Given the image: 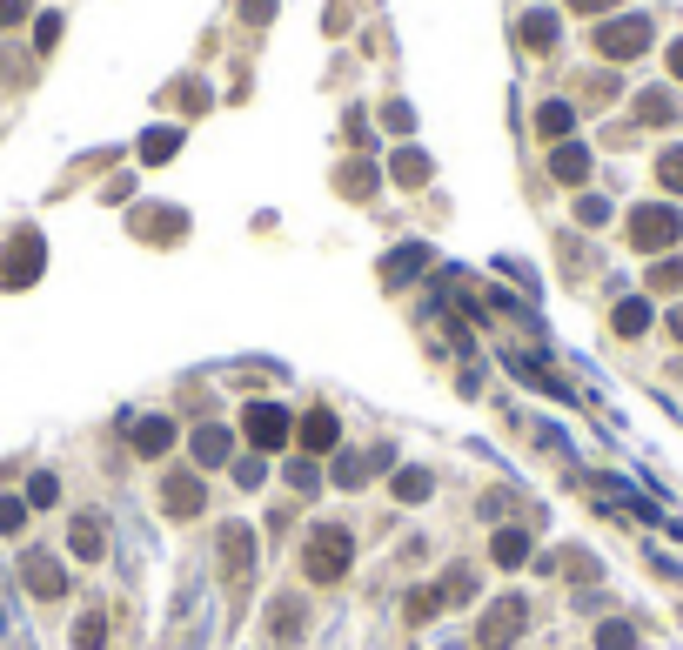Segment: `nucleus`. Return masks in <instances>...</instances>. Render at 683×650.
<instances>
[{
	"label": "nucleus",
	"mask_w": 683,
	"mask_h": 650,
	"mask_svg": "<svg viewBox=\"0 0 683 650\" xmlns=\"http://www.w3.org/2000/svg\"><path fill=\"white\" fill-rule=\"evenodd\" d=\"M489 557L503 563V570H516V563H529V530H503V537L489 543Z\"/></svg>",
	"instance_id": "nucleus-15"
},
{
	"label": "nucleus",
	"mask_w": 683,
	"mask_h": 650,
	"mask_svg": "<svg viewBox=\"0 0 683 650\" xmlns=\"http://www.w3.org/2000/svg\"><path fill=\"white\" fill-rule=\"evenodd\" d=\"M570 121H576V114L563 108V101H543V108H536V135H550V141H563V135H570Z\"/></svg>",
	"instance_id": "nucleus-19"
},
{
	"label": "nucleus",
	"mask_w": 683,
	"mask_h": 650,
	"mask_svg": "<svg viewBox=\"0 0 683 650\" xmlns=\"http://www.w3.org/2000/svg\"><path fill=\"white\" fill-rule=\"evenodd\" d=\"M128 443L141 449V456H168V449H175V423H168V416H134Z\"/></svg>",
	"instance_id": "nucleus-8"
},
{
	"label": "nucleus",
	"mask_w": 683,
	"mask_h": 650,
	"mask_svg": "<svg viewBox=\"0 0 683 650\" xmlns=\"http://www.w3.org/2000/svg\"><path fill=\"white\" fill-rule=\"evenodd\" d=\"M469 590H476V577H469L463 563H456V570H449V577H442V590H436V597H442V604H463Z\"/></svg>",
	"instance_id": "nucleus-25"
},
{
	"label": "nucleus",
	"mask_w": 683,
	"mask_h": 650,
	"mask_svg": "<svg viewBox=\"0 0 683 650\" xmlns=\"http://www.w3.org/2000/svg\"><path fill=\"white\" fill-rule=\"evenodd\" d=\"M288 483H295V490H315L322 476H315V463H288Z\"/></svg>",
	"instance_id": "nucleus-36"
},
{
	"label": "nucleus",
	"mask_w": 683,
	"mask_h": 650,
	"mask_svg": "<svg viewBox=\"0 0 683 650\" xmlns=\"http://www.w3.org/2000/svg\"><path fill=\"white\" fill-rule=\"evenodd\" d=\"M630 644H637V630L623 624V617H610V624L596 630V650H630Z\"/></svg>",
	"instance_id": "nucleus-23"
},
{
	"label": "nucleus",
	"mask_w": 683,
	"mask_h": 650,
	"mask_svg": "<svg viewBox=\"0 0 683 650\" xmlns=\"http://www.w3.org/2000/svg\"><path fill=\"white\" fill-rule=\"evenodd\" d=\"M637 121H650V128H663V121H677V101H670L663 88L637 94Z\"/></svg>",
	"instance_id": "nucleus-17"
},
{
	"label": "nucleus",
	"mask_w": 683,
	"mask_h": 650,
	"mask_svg": "<svg viewBox=\"0 0 683 650\" xmlns=\"http://www.w3.org/2000/svg\"><path fill=\"white\" fill-rule=\"evenodd\" d=\"M436 610H442L436 590H416V597H409V617H416V624H422V617H436Z\"/></svg>",
	"instance_id": "nucleus-33"
},
{
	"label": "nucleus",
	"mask_w": 683,
	"mask_h": 650,
	"mask_svg": "<svg viewBox=\"0 0 683 650\" xmlns=\"http://www.w3.org/2000/svg\"><path fill=\"white\" fill-rule=\"evenodd\" d=\"M295 436H302V449H309V456H329V449L342 443V429H335V416H329V409H309Z\"/></svg>",
	"instance_id": "nucleus-10"
},
{
	"label": "nucleus",
	"mask_w": 683,
	"mask_h": 650,
	"mask_svg": "<svg viewBox=\"0 0 683 650\" xmlns=\"http://www.w3.org/2000/svg\"><path fill=\"white\" fill-rule=\"evenodd\" d=\"M576 14H603V7H617V0H570Z\"/></svg>",
	"instance_id": "nucleus-40"
},
{
	"label": "nucleus",
	"mask_w": 683,
	"mask_h": 650,
	"mask_svg": "<svg viewBox=\"0 0 683 650\" xmlns=\"http://www.w3.org/2000/svg\"><path fill=\"white\" fill-rule=\"evenodd\" d=\"M396 496H402V503H422V496H429V470H416V463L396 470Z\"/></svg>",
	"instance_id": "nucleus-22"
},
{
	"label": "nucleus",
	"mask_w": 683,
	"mask_h": 650,
	"mask_svg": "<svg viewBox=\"0 0 683 650\" xmlns=\"http://www.w3.org/2000/svg\"><path fill=\"white\" fill-rule=\"evenodd\" d=\"M34 269H41V235L27 228V235H14V248H7V282L21 289V282H34Z\"/></svg>",
	"instance_id": "nucleus-11"
},
{
	"label": "nucleus",
	"mask_w": 683,
	"mask_h": 650,
	"mask_svg": "<svg viewBox=\"0 0 683 650\" xmlns=\"http://www.w3.org/2000/svg\"><path fill=\"white\" fill-rule=\"evenodd\" d=\"M670 74H677V81H683V41L670 47Z\"/></svg>",
	"instance_id": "nucleus-41"
},
{
	"label": "nucleus",
	"mask_w": 683,
	"mask_h": 650,
	"mask_svg": "<svg viewBox=\"0 0 683 650\" xmlns=\"http://www.w3.org/2000/svg\"><path fill=\"white\" fill-rule=\"evenodd\" d=\"M175 148H181V135H175V128H155V135L141 141V161H168Z\"/></svg>",
	"instance_id": "nucleus-24"
},
{
	"label": "nucleus",
	"mask_w": 683,
	"mask_h": 650,
	"mask_svg": "<svg viewBox=\"0 0 683 650\" xmlns=\"http://www.w3.org/2000/svg\"><path fill=\"white\" fill-rule=\"evenodd\" d=\"M396 181L422 188V181H429V155H416V148H402V155H396Z\"/></svg>",
	"instance_id": "nucleus-21"
},
{
	"label": "nucleus",
	"mask_w": 683,
	"mask_h": 650,
	"mask_svg": "<svg viewBox=\"0 0 683 650\" xmlns=\"http://www.w3.org/2000/svg\"><path fill=\"white\" fill-rule=\"evenodd\" d=\"M242 14H248V21H268V14H275V0H248Z\"/></svg>",
	"instance_id": "nucleus-39"
},
{
	"label": "nucleus",
	"mask_w": 683,
	"mask_h": 650,
	"mask_svg": "<svg viewBox=\"0 0 683 650\" xmlns=\"http://www.w3.org/2000/svg\"><path fill=\"white\" fill-rule=\"evenodd\" d=\"M349 563H355L349 530H342V523H322V530L309 537V577L315 583H342V577H349Z\"/></svg>",
	"instance_id": "nucleus-1"
},
{
	"label": "nucleus",
	"mask_w": 683,
	"mask_h": 650,
	"mask_svg": "<svg viewBox=\"0 0 683 650\" xmlns=\"http://www.w3.org/2000/svg\"><path fill=\"white\" fill-rule=\"evenodd\" d=\"M550 175H556V181H570V188H576V181L590 175V148H576V141H556V155H550Z\"/></svg>",
	"instance_id": "nucleus-12"
},
{
	"label": "nucleus",
	"mask_w": 683,
	"mask_h": 650,
	"mask_svg": "<svg viewBox=\"0 0 683 650\" xmlns=\"http://www.w3.org/2000/svg\"><path fill=\"white\" fill-rule=\"evenodd\" d=\"M275 630L295 637V630H302V604H275Z\"/></svg>",
	"instance_id": "nucleus-34"
},
{
	"label": "nucleus",
	"mask_w": 683,
	"mask_h": 650,
	"mask_svg": "<svg viewBox=\"0 0 683 650\" xmlns=\"http://www.w3.org/2000/svg\"><path fill=\"white\" fill-rule=\"evenodd\" d=\"M54 496H61V483H54V476H34V483H27V510H47Z\"/></svg>",
	"instance_id": "nucleus-31"
},
{
	"label": "nucleus",
	"mask_w": 683,
	"mask_h": 650,
	"mask_svg": "<svg viewBox=\"0 0 683 650\" xmlns=\"http://www.w3.org/2000/svg\"><path fill=\"white\" fill-rule=\"evenodd\" d=\"M576 222H583V228L610 222V202H596V195H583V202H576Z\"/></svg>",
	"instance_id": "nucleus-32"
},
{
	"label": "nucleus",
	"mask_w": 683,
	"mask_h": 650,
	"mask_svg": "<svg viewBox=\"0 0 683 650\" xmlns=\"http://www.w3.org/2000/svg\"><path fill=\"white\" fill-rule=\"evenodd\" d=\"M342 195H369V168H342Z\"/></svg>",
	"instance_id": "nucleus-35"
},
{
	"label": "nucleus",
	"mask_w": 683,
	"mask_h": 650,
	"mask_svg": "<svg viewBox=\"0 0 683 650\" xmlns=\"http://www.w3.org/2000/svg\"><path fill=\"white\" fill-rule=\"evenodd\" d=\"M228 449H235V443H228V429H221V423L195 429V456H201V463H228Z\"/></svg>",
	"instance_id": "nucleus-18"
},
{
	"label": "nucleus",
	"mask_w": 683,
	"mask_h": 650,
	"mask_svg": "<svg viewBox=\"0 0 683 650\" xmlns=\"http://www.w3.org/2000/svg\"><path fill=\"white\" fill-rule=\"evenodd\" d=\"M67 550H74L81 563H94V557H101V523H94V516H81V523H74V537H67Z\"/></svg>",
	"instance_id": "nucleus-20"
},
{
	"label": "nucleus",
	"mask_w": 683,
	"mask_h": 650,
	"mask_svg": "<svg viewBox=\"0 0 683 650\" xmlns=\"http://www.w3.org/2000/svg\"><path fill=\"white\" fill-rule=\"evenodd\" d=\"M677 235H683V215L677 208H637V215H630V242L637 248H677Z\"/></svg>",
	"instance_id": "nucleus-4"
},
{
	"label": "nucleus",
	"mask_w": 683,
	"mask_h": 650,
	"mask_svg": "<svg viewBox=\"0 0 683 650\" xmlns=\"http://www.w3.org/2000/svg\"><path fill=\"white\" fill-rule=\"evenodd\" d=\"M523 624H529L523 597H503V604H489V610H483V650H509L516 637H523Z\"/></svg>",
	"instance_id": "nucleus-5"
},
{
	"label": "nucleus",
	"mask_w": 683,
	"mask_h": 650,
	"mask_svg": "<svg viewBox=\"0 0 683 650\" xmlns=\"http://www.w3.org/2000/svg\"><path fill=\"white\" fill-rule=\"evenodd\" d=\"M670 336H677V342H683V302H677V315H670Z\"/></svg>",
	"instance_id": "nucleus-42"
},
{
	"label": "nucleus",
	"mask_w": 683,
	"mask_h": 650,
	"mask_svg": "<svg viewBox=\"0 0 683 650\" xmlns=\"http://www.w3.org/2000/svg\"><path fill=\"white\" fill-rule=\"evenodd\" d=\"M643 47H650V21H643V14H623V21L596 27V54H603V61H637Z\"/></svg>",
	"instance_id": "nucleus-2"
},
{
	"label": "nucleus",
	"mask_w": 683,
	"mask_h": 650,
	"mask_svg": "<svg viewBox=\"0 0 683 650\" xmlns=\"http://www.w3.org/2000/svg\"><path fill=\"white\" fill-rule=\"evenodd\" d=\"M74 637H81V650H101V644H108V617H101V610H94V617H81V630H74Z\"/></svg>",
	"instance_id": "nucleus-29"
},
{
	"label": "nucleus",
	"mask_w": 683,
	"mask_h": 650,
	"mask_svg": "<svg viewBox=\"0 0 683 650\" xmlns=\"http://www.w3.org/2000/svg\"><path fill=\"white\" fill-rule=\"evenodd\" d=\"M422 262H429V255H422L416 242H409V248H396V255H389V262H382V282H389V289H402V282H409V275H416Z\"/></svg>",
	"instance_id": "nucleus-13"
},
{
	"label": "nucleus",
	"mask_w": 683,
	"mask_h": 650,
	"mask_svg": "<svg viewBox=\"0 0 683 650\" xmlns=\"http://www.w3.org/2000/svg\"><path fill=\"white\" fill-rule=\"evenodd\" d=\"M650 289H657V295H677L683 289V262H657V269H650Z\"/></svg>",
	"instance_id": "nucleus-27"
},
{
	"label": "nucleus",
	"mask_w": 683,
	"mask_h": 650,
	"mask_svg": "<svg viewBox=\"0 0 683 650\" xmlns=\"http://www.w3.org/2000/svg\"><path fill=\"white\" fill-rule=\"evenodd\" d=\"M34 41H41V47H54V41H61V14H41V27H34Z\"/></svg>",
	"instance_id": "nucleus-37"
},
{
	"label": "nucleus",
	"mask_w": 683,
	"mask_h": 650,
	"mask_svg": "<svg viewBox=\"0 0 683 650\" xmlns=\"http://www.w3.org/2000/svg\"><path fill=\"white\" fill-rule=\"evenodd\" d=\"M610 322H617V336H643V329H650V302H643V295H630V302H617V315H610Z\"/></svg>",
	"instance_id": "nucleus-16"
},
{
	"label": "nucleus",
	"mask_w": 683,
	"mask_h": 650,
	"mask_svg": "<svg viewBox=\"0 0 683 650\" xmlns=\"http://www.w3.org/2000/svg\"><path fill=\"white\" fill-rule=\"evenodd\" d=\"M523 47L550 54V47H556V14H543V7H536V14H523Z\"/></svg>",
	"instance_id": "nucleus-14"
},
{
	"label": "nucleus",
	"mask_w": 683,
	"mask_h": 650,
	"mask_svg": "<svg viewBox=\"0 0 683 650\" xmlns=\"http://www.w3.org/2000/svg\"><path fill=\"white\" fill-rule=\"evenodd\" d=\"M21 577H27L34 597H67V570L47 557V550H27V557H21Z\"/></svg>",
	"instance_id": "nucleus-6"
},
{
	"label": "nucleus",
	"mask_w": 683,
	"mask_h": 650,
	"mask_svg": "<svg viewBox=\"0 0 683 650\" xmlns=\"http://www.w3.org/2000/svg\"><path fill=\"white\" fill-rule=\"evenodd\" d=\"M248 557H255V537H248V523H228V530H221V570L242 583V577H248Z\"/></svg>",
	"instance_id": "nucleus-9"
},
{
	"label": "nucleus",
	"mask_w": 683,
	"mask_h": 650,
	"mask_svg": "<svg viewBox=\"0 0 683 650\" xmlns=\"http://www.w3.org/2000/svg\"><path fill=\"white\" fill-rule=\"evenodd\" d=\"M27 523V496H0V537H14Z\"/></svg>",
	"instance_id": "nucleus-26"
},
{
	"label": "nucleus",
	"mask_w": 683,
	"mask_h": 650,
	"mask_svg": "<svg viewBox=\"0 0 683 650\" xmlns=\"http://www.w3.org/2000/svg\"><path fill=\"white\" fill-rule=\"evenodd\" d=\"M288 423H295V416H288L282 403H248L242 409V429H248V443H255V449H288V436H295Z\"/></svg>",
	"instance_id": "nucleus-3"
},
{
	"label": "nucleus",
	"mask_w": 683,
	"mask_h": 650,
	"mask_svg": "<svg viewBox=\"0 0 683 650\" xmlns=\"http://www.w3.org/2000/svg\"><path fill=\"white\" fill-rule=\"evenodd\" d=\"M335 483H369V456H342V463H335Z\"/></svg>",
	"instance_id": "nucleus-30"
},
{
	"label": "nucleus",
	"mask_w": 683,
	"mask_h": 650,
	"mask_svg": "<svg viewBox=\"0 0 683 650\" xmlns=\"http://www.w3.org/2000/svg\"><path fill=\"white\" fill-rule=\"evenodd\" d=\"M201 503H208V483L201 476H168L161 483V510L168 516H201Z\"/></svg>",
	"instance_id": "nucleus-7"
},
{
	"label": "nucleus",
	"mask_w": 683,
	"mask_h": 650,
	"mask_svg": "<svg viewBox=\"0 0 683 650\" xmlns=\"http://www.w3.org/2000/svg\"><path fill=\"white\" fill-rule=\"evenodd\" d=\"M14 21H27V0H0V27H14Z\"/></svg>",
	"instance_id": "nucleus-38"
},
{
	"label": "nucleus",
	"mask_w": 683,
	"mask_h": 650,
	"mask_svg": "<svg viewBox=\"0 0 683 650\" xmlns=\"http://www.w3.org/2000/svg\"><path fill=\"white\" fill-rule=\"evenodd\" d=\"M657 181L670 188V195H683V148H670V155L657 161Z\"/></svg>",
	"instance_id": "nucleus-28"
}]
</instances>
